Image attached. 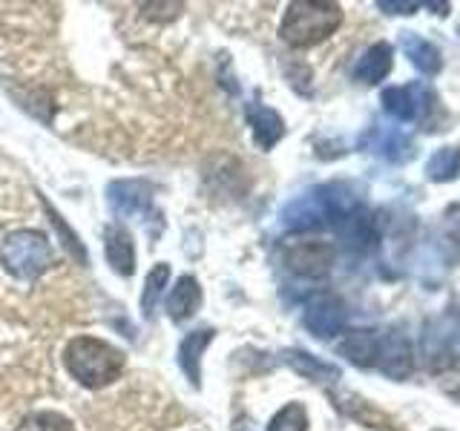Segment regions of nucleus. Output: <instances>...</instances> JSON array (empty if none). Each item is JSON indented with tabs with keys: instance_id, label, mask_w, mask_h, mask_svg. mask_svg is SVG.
I'll return each instance as SVG.
<instances>
[{
	"instance_id": "obj_1",
	"label": "nucleus",
	"mask_w": 460,
	"mask_h": 431,
	"mask_svg": "<svg viewBox=\"0 0 460 431\" xmlns=\"http://www.w3.org/2000/svg\"><path fill=\"white\" fill-rule=\"evenodd\" d=\"M64 365L84 388H104L121 377L124 354L98 337H75L64 348Z\"/></svg>"
},
{
	"instance_id": "obj_2",
	"label": "nucleus",
	"mask_w": 460,
	"mask_h": 431,
	"mask_svg": "<svg viewBox=\"0 0 460 431\" xmlns=\"http://www.w3.org/2000/svg\"><path fill=\"white\" fill-rule=\"evenodd\" d=\"M354 207H359L357 198L342 184H325L291 201L282 219L291 230H314L323 224H340Z\"/></svg>"
},
{
	"instance_id": "obj_3",
	"label": "nucleus",
	"mask_w": 460,
	"mask_h": 431,
	"mask_svg": "<svg viewBox=\"0 0 460 431\" xmlns=\"http://www.w3.org/2000/svg\"><path fill=\"white\" fill-rule=\"evenodd\" d=\"M342 23V9L337 4H325V0H296L288 6L279 35L288 47L305 49L331 38Z\"/></svg>"
},
{
	"instance_id": "obj_4",
	"label": "nucleus",
	"mask_w": 460,
	"mask_h": 431,
	"mask_svg": "<svg viewBox=\"0 0 460 431\" xmlns=\"http://www.w3.org/2000/svg\"><path fill=\"white\" fill-rule=\"evenodd\" d=\"M0 265L14 279H35L52 265V244L47 233L32 227L14 230L0 242Z\"/></svg>"
},
{
	"instance_id": "obj_5",
	"label": "nucleus",
	"mask_w": 460,
	"mask_h": 431,
	"mask_svg": "<svg viewBox=\"0 0 460 431\" xmlns=\"http://www.w3.org/2000/svg\"><path fill=\"white\" fill-rule=\"evenodd\" d=\"M334 259H337L334 244L316 242V239L294 242L291 248L285 251V265L291 268L296 277H305V279L325 277V273L334 268Z\"/></svg>"
},
{
	"instance_id": "obj_6",
	"label": "nucleus",
	"mask_w": 460,
	"mask_h": 431,
	"mask_svg": "<svg viewBox=\"0 0 460 431\" xmlns=\"http://www.w3.org/2000/svg\"><path fill=\"white\" fill-rule=\"evenodd\" d=\"M345 320H349V313H345L342 299L331 296V294L314 296L305 305V313H302V322H305V328L320 339H331V337L342 334Z\"/></svg>"
},
{
	"instance_id": "obj_7",
	"label": "nucleus",
	"mask_w": 460,
	"mask_h": 431,
	"mask_svg": "<svg viewBox=\"0 0 460 431\" xmlns=\"http://www.w3.org/2000/svg\"><path fill=\"white\" fill-rule=\"evenodd\" d=\"M377 365L385 377L392 380H409L411 371H414V351H411V342L400 334V330H388L385 337H380L377 342Z\"/></svg>"
},
{
	"instance_id": "obj_8",
	"label": "nucleus",
	"mask_w": 460,
	"mask_h": 431,
	"mask_svg": "<svg viewBox=\"0 0 460 431\" xmlns=\"http://www.w3.org/2000/svg\"><path fill=\"white\" fill-rule=\"evenodd\" d=\"M431 92L420 84H409V86H392V90L383 92V110L397 121H420L426 110L431 107Z\"/></svg>"
},
{
	"instance_id": "obj_9",
	"label": "nucleus",
	"mask_w": 460,
	"mask_h": 431,
	"mask_svg": "<svg viewBox=\"0 0 460 431\" xmlns=\"http://www.w3.org/2000/svg\"><path fill=\"white\" fill-rule=\"evenodd\" d=\"M107 201L115 216H124V219H129V216H141L147 213L150 205H153V187L147 181H112L107 187Z\"/></svg>"
},
{
	"instance_id": "obj_10",
	"label": "nucleus",
	"mask_w": 460,
	"mask_h": 431,
	"mask_svg": "<svg viewBox=\"0 0 460 431\" xmlns=\"http://www.w3.org/2000/svg\"><path fill=\"white\" fill-rule=\"evenodd\" d=\"M340 230V239L345 242V248H351L357 253H368L377 248L380 233H377V224H374L371 213L363 207H354L345 219L337 224Z\"/></svg>"
},
{
	"instance_id": "obj_11",
	"label": "nucleus",
	"mask_w": 460,
	"mask_h": 431,
	"mask_svg": "<svg viewBox=\"0 0 460 431\" xmlns=\"http://www.w3.org/2000/svg\"><path fill=\"white\" fill-rule=\"evenodd\" d=\"M244 119L251 124V133H253V141L259 144L262 150H270L273 144H277L282 136H285V121L277 110H270L265 104H248L244 107Z\"/></svg>"
},
{
	"instance_id": "obj_12",
	"label": "nucleus",
	"mask_w": 460,
	"mask_h": 431,
	"mask_svg": "<svg viewBox=\"0 0 460 431\" xmlns=\"http://www.w3.org/2000/svg\"><path fill=\"white\" fill-rule=\"evenodd\" d=\"M104 256L110 268L119 273V277H133L136 273V248H133V236L127 233L124 227L112 224L104 233Z\"/></svg>"
},
{
	"instance_id": "obj_13",
	"label": "nucleus",
	"mask_w": 460,
	"mask_h": 431,
	"mask_svg": "<svg viewBox=\"0 0 460 431\" xmlns=\"http://www.w3.org/2000/svg\"><path fill=\"white\" fill-rule=\"evenodd\" d=\"M377 342L380 337L374 330L366 328H354V330H345L342 339L337 342V351L349 359V363L359 365V368H368L377 363Z\"/></svg>"
},
{
	"instance_id": "obj_14",
	"label": "nucleus",
	"mask_w": 460,
	"mask_h": 431,
	"mask_svg": "<svg viewBox=\"0 0 460 431\" xmlns=\"http://www.w3.org/2000/svg\"><path fill=\"white\" fill-rule=\"evenodd\" d=\"M394 66V49L392 43H374L368 47L354 66V78L363 84H380L388 78V72Z\"/></svg>"
},
{
	"instance_id": "obj_15",
	"label": "nucleus",
	"mask_w": 460,
	"mask_h": 431,
	"mask_svg": "<svg viewBox=\"0 0 460 431\" xmlns=\"http://www.w3.org/2000/svg\"><path fill=\"white\" fill-rule=\"evenodd\" d=\"M210 339H213V330L205 328V330H190V334H187L179 345V354H176L179 368L184 371V377L190 380L193 388L201 385V354H205Z\"/></svg>"
},
{
	"instance_id": "obj_16",
	"label": "nucleus",
	"mask_w": 460,
	"mask_h": 431,
	"mask_svg": "<svg viewBox=\"0 0 460 431\" xmlns=\"http://www.w3.org/2000/svg\"><path fill=\"white\" fill-rule=\"evenodd\" d=\"M201 302V287L193 277H181L167 296V313L172 322H184L196 313Z\"/></svg>"
},
{
	"instance_id": "obj_17",
	"label": "nucleus",
	"mask_w": 460,
	"mask_h": 431,
	"mask_svg": "<svg viewBox=\"0 0 460 431\" xmlns=\"http://www.w3.org/2000/svg\"><path fill=\"white\" fill-rule=\"evenodd\" d=\"M402 52L409 55V61L414 69H420L423 75H438L440 66H443V57H440V49L435 47L431 40L414 35V32H406L402 35Z\"/></svg>"
},
{
	"instance_id": "obj_18",
	"label": "nucleus",
	"mask_w": 460,
	"mask_h": 431,
	"mask_svg": "<svg viewBox=\"0 0 460 431\" xmlns=\"http://www.w3.org/2000/svg\"><path fill=\"white\" fill-rule=\"evenodd\" d=\"M282 356H285V363L305 380H314V383H337L340 380V368L337 365L323 363V359L311 356L308 351L291 348V351H285Z\"/></svg>"
},
{
	"instance_id": "obj_19",
	"label": "nucleus",
	"mask_w": 460,
	"mask_h": 431,
	"mask_svg": "<svg viewBox=\"0 0 460 431\" xmlns=\"http://www.w3.org/2000/svg\"><path fill=\"white\" fill-rule=\"evenodd\" d=\"M371 150L388 158V162H406L411 155V141L400 129H377L371 138Z\"/></svg>"
},
{
	"instance_id": "obj_20",
	"label": "nucleus",
	"mask_w": 460,
	"mask_h": 431,
	"mask_svg": "<svg viewBox=\"0 0 460 431\" xmlns=\"http://www.w3.org/2000/svg\"><path fill=\"white\" fill-rule=\"evenodd\" d=\"M460 172V147H440L429 158L426 176L429 181H452Z\"/></svg>"
},
{
	"instance_id": "obj_21",
	"label": "nucleus",
	"mask_w": 460,
	"mask_h": 431,
	"mask_svg": "<svg viewBox=\"0 0 460 431\" xmlns=\"http://www.w3.org/2000/svg\"><path fill=\"white\" fill-rule=\"evenodd\" d=\"M170 282V265L158 262L150 273H147V282H144V291H141V311L144 316H153L155 311V302L162 296V291Z\"/></svg>"
},
{
	"instance_id": "obj_22",
	"label": "nucleus",
	"mask_w": 460,
	"mask_h": 431,
	"mask_svg": "<svg viewBox=\"0 0 460 431\" xmlns=\"http://www.w3.org/2000/svg\"><path fill=\"white\" fill-rule=\"evenodd\" d=\"M268 431H308V411L302 402H288L282 406L273 420L268 423Z\"/></svg>"
},
{
	"instance_id": "obj_23",
	"label": "nucleus",
	"mask_w": 460,
	"mask_h": 431,
	"mask_svg": "<svg viewBox=\"0 0 460 431\" xmlns=\"http://www.w3.org/2000/svg\"><path fill=\"white\" fill-rule=\"evenodd\" d=\"M14 431H75V426L58 411H35V414L23 417L21 426Z\"/></svg>"
},
{
	"instance_id": "obj_24",
	"label": "nucleus",
	"mask_w": 460,
	"mask_h": 431,
	"mask_svg": "<svg viewBox=\"0 0 460 431\" xmlns=\"http://www.w3.org/2000/svg\"><path fill=\"white\" fill-rule=\"evenodd\" d=\"M438 348L449 363L460 365V316L443 325L440 337H438Z\"/></svg>"
},
{
	"instance_id": "obj_25",
	"label": "nucleus",
	"mask_w": 460,
	"mask_h": 431,
	"mask_svg": "<svg viewBox=\"0 0 460 431\" xmlns=\"http://www.w3.org/2000/svg\"><path fill=\"white\" fill-rule=\"evenodd\" d=\"M443 230H446V236H449L452 242L460 244V201L443 210Z\"/></svg>"
},
{
	"instance_id": "obj_26",
	"label": "nucleus",
	"mask_w": 460,
	"mask_h": 431,
	"mask_svg": "<svg viewBox=\"0 0 460 431\" xmlns=\"http://www.w3.org/2000/svg\"><path fill=\"white\" fill-rule=\"evenodd\" d=\"M377 6H380L385 14H414L420 4H411V0H406V4H402V0H380Z\"/></svg>"
},
{
	"instance_id": "obj_27",
	"label": "nucleus",
	"mask_w": 460,
	"mask_h": 431,
	"mask_svg": "<svg viewBox=\"0 0 460 431\" xmlns=\"http://www.w3.org/2000/svg\"><path fill=\"white\" fill-rule=\"evenodd\" d=\"M455 397H457V400H460V391H455Z\"/></svg>"
},
{
	"instance_id": "obj_28",
	"label": "nucleus",
	"mask_w": 460,
	"mask_h": 431,
	"mask_svg": "<svg viewBox=\"0 0 460 431\" xmlns=\"http://www.w3.org/2000/svg\"><path fill=\"white\" fill-rule=\"evenodd\" d=\"M438 431H443V428H438Z\"/></svg>"
}]
</instances>
